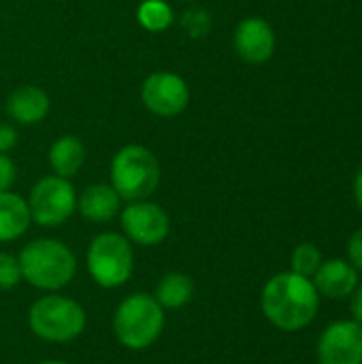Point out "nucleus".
Listing matches in <instances>:
<instances>
[{
    "label": "nucleus",
    "mask_w": 362,
    "mask_h": 364,
    "mask_svg": "<svg viewBox=\"0 0 362 364\" xmlns=\"http://www.w3.org/2000/svg\"><path fill=\"white\" fill-rule=\"evenodd\" d=\"M320 299L309 277L292 271L271 277L260 294L265 318L280 331L294 333L309 326L318 314Z\"/></svg>",
    "instance_id": "1"
},
{
    "label": "nucleus",
    "mask_w": 362,
    "mask_h": 364,
    "mask_svg": "<svg viewBox=\"0 0 362 364\" xmlns=\"http://www.w3.org/2000/svg\"><path fill=\"white\" fill-rule=\"evenodd\" d=\"M17 260L21 282L41 292H60L77 275V258L60 239H34L21 247Z\"/></svg>",
    "instance_id": "2"
},
{
    "label": "nucleus",
    "mask_w": 362,
    "mask_h": 364,
    "mask_svg": "<svg viewBox=\"0 0 362 364\" xmlns=\"http://www.w3.org/2000/svg\"><path fill=\"white\" fill-rule=\"evenodd\" d=\"M164 309L149 292L128 294L113 314L115 339L132 352L151 348L164 331Z\"/></svg>",
    "instance_id": "3"
},
{
    "label": "nucleus",
    "mask_w": 362,
    "mask_h": 364,
    "mask_svg": "<svg viewBox=\"0 0 362 364\" xmlns=\"http://www.w3.org/2000/svg\"><path fill=\"white\" fill-rule=\"evenodd\" d=\"M87 314L70 296L47 292L28 309V328L34 337L47 343H70L83 335Z\"/></svg>",
    "instance_id": "4"
},
{
    "label": "nucleus",
    "mask_w": 362,
    "mask_h": 364,
    "mask_svg": "<svg viewBox=\"0 0 362 364\" xmlns=\"http://www.w3.org/2000/svg\"><path fill=\"white\" fill-rule=\"evenodd\" d=\"M160 162L145 145H124L111 160V186L122 200H145L160 186Z\"/></svg>",
    "instance_id": "5"
},
{
    "label": "nucleus",
    "mask_w": 362,
    "mask_h": 364,
    "mask_svg": "<svg viewBox=\"0 0 362 364\" xmlns=\"http://www.w3.org/2000/svg\"><path fill=\"white\" fill-rule=\"evenodd\" d=\"M87 273L92 282L105 290L122 288L134 271L132 243L119 232H100L92 239L87 254Z\"/></svg>",
    "instance_id": "6"
},
{
    "label": "nucleus",
    "mask_w": 362,
    "mask_h": 364,
    "mask_svg": "<svg viewBox=\"0 0 362 364\" xmlns=\"http://www.w3.org/2000/svg\"><path fill=\"white\" fill-rule=\"evenodd\" d=\"M26 203L34 224L43 228H55L68 222L77 211V192L70 179L47 175L32 186Z\"/></svg>",
    "instance_id": "7"
},
{
    "label": "nucleus",
    "mask_w": 362,
    "mask_h": 364,
    "mask_svg": "<svg viewBox=\"0 0 362 364\" xmlns=\"http://www.w3.org/2000/svg\"><path fill=\"white\" fill-rule=\"evenodd\" d=\"M119 224L124 237L141 247H156L164 243L171 235L169 213L149 198L132 200L119 211Z\"/></svg>",
    "instance_id": "8"
},
{
    "label": "nucleus",
    "mask_w": 362,
    "mask_h": 364,
    "mask_svg": "<svg viewBox=\"0 0 362 364\" xmlns=\"http://www.w3.org/2000/svg\"><path fill=\"white\" fill-rule=\"evenodd\" d=\"M141 100L149 113L158 117H175L190 105V87L177 73L156 70L143 81Z\"/></svg>",
    "instance_id": "9"
},
{
    "label": "nucleus",
    "mask_w": 362,
    "mask_h": 364,
    "mask_svg": "<svg viewBox=\"0 0 362 364\" xmlns=\"http://www.w3.org/2000/svg\"><path fill=\"white\" fill-rule=\"evenodd\" d=\"M320 364H362V326L354 320L331 324L318 341Z\"/></svg>",
    "instance_id": "10"
},
{
    "label": "nucleus",
    "mask_w": 362,
    "mask_h": 364,
    "mask_svg": "<svg viewBox=\"0 0 362 364\" xmlns=\"http://www.w3.org/2000/svg\"><path fill=\"white\" fill-rule=\"evenodd\" d=\"M275 30L262 17H245L237 23L233 45L237 55L247 64H265L275 53Z\"/></svg>",
    "instance_id": "11"
},
{
    "label": "nucleus",
    "mask_w": 362,
    "mask_h": 364,
    "mask_svg": "<svg viewBox=\"0 0 362 364\" xmlns=\"http://www.w3.org/2000/svg\"><path fill=\"white\" fill-rule=\"evenodd\" d=\"M77 211L92 224H107L122 211V198L111 183H92L77 194Z\"/></svg>",
    "instance_id": "12"
},
{
    "label": "nucleus",
    "mask_w": 362,
    "mask_h": 364,
    "mask_svg": "<svg viewBox=\"0 0 362 364\" xmlns=\"http://www.w3.org/2000/svg\"><path fill=\"white\" fill-rule=\"evenodd\" d=\"M312 282L318 294L341 301V299H348L358 288V271L348 260L335 258V260L322 262Z\"/></svg>",
    "instance_id": "13"
},
{
    "label": "nucleus",
    "mask_w": 362,
    "mask_h": 364,
    "mask_svg": "<svg viewBox=\"0 0 362 364\" xmlns=\"http://www.w3.org/2000/svg\"><path fill=\"white\" fill-rule=\"evenodd\" d=\"M51 102L45 90L38 85H19L6 98V113L21 126L41 124L49 115Z\"/></svg>",
    "instance_id": "14"
},
{
    "label": "nucleus",
    "mask_w": 362,
    "mask_h": 364,
    "mask_svg": "<svg viewBox=\"0 0 362 364\" xmlns=\"http://www.w3.org/2000/svg\"><path fill=\"white\" fill-rule=\"evenodd\" d=\"M32 224L26 198L15 192H0V243L17 241Z\"/></svg>",
    "instance_id": "15"
},
{
    "label": "nucleus",
    "mask_w": 362,
    "mask_h": 364,
    "mask_svg": "<svg viewBox=\"0 0 362 364\" xmlns=\"http://www.w3.org/2000/svg\"><path fill=\"white\" fill-rule=\"evenodd\" d=\"M87 160V149L75 134H62L49 147V166L53 175L70 179L75 177Z\"/></svg>",
    "instance_id": "16"
},
{
    "label": "nucleus",
    "mask_w": 362,
    "mask_h": 364,
    "mask_svg": "<svg viewBox=\"0 0 362 364\" xmlns=\"http://www.w3.org/2000/svg\"><path fill=\"white\" fill-rule=\"evenodd\" d=\"M194 296V282L186 273H166L154 290V299L162 309H181Z\"/></svg>",
    "instance_id": "17"
},
{
    "label": "nucleus",
    "mask_w": 362,
    "mask_h": 364,
    "mask_svg": "<svg viewBox=\"0 0 362 364\" xmlns=\"http://www.w3.org/2000/svg\"><path fill=\"white\" fill-rule=\"evenodd\" d=\"M137 21L147 32H164L173 26L175 13L166 0H143L137 6Z\"/></svg>",
    "instance_id": "18"
},
{
    "label": "nucleus",
    "mask_w": 362,
    "mask_h": 364,
    "mask_svg": "<svg viewBox=\"0 0 362 364\" xmlns=\"http://www.w3.org/2000/svg\"><path fill=\"white\" fill-rule=\"evenodd\" d=\"M322 264V254L314 243H301L290 256V271L303 277H314Z\"/></svg>",
    "instance_id": "19"
},
{
    "label": "nucleus",
    "mask_w": 362,
    "mask_h": 364,
    "mask_svg": "<svg viewBox=\"0 0 362 364\" xmlns=\"http://www.w3.org/2000/svg\"><path fill=\"white\" fill-rule=\"evenodd\" d=\"M21 282L19 260L13 254L0 252V292H9Z\"/></svg>",
    "instance_id": "20"
},
{
    "label": "nucleus",
    "mask_w": 362,
    "mask_h": 364,
    "mask_svg": "<svg viewBox=\"0 0 362 364\" xmlns=\"http://www.w3.org/2000/svg\"><path fill=\"white\" fill-rule=\"evenodd\" d=\"M15 177H17L15 162L6 154H0V192H9L15 183Z\"/></svg>",
    "instance_id": "21"
},
{
    "label": "nucleus",
    "mask_w": 362,
    "mask_h": 364,
    "mask_svg": "<svg viewBox=\"0 0 362 364\" xmlns=\"http://www.w3.org/2000/svg\"><path fill=\"white\" fill-rule=\"evenodd\" d=\"M183 23L192 32V36H203L209 30V15L203 11H192V13H186Z\"/></svg>",
    "instance_id": "22"
},
{
    "label": "nucleus",
    "mask_w": 362,
    "mask_h": 364,
    "mask_svg": "<svg viewBox=\"0 0 362 364\" xmlns=\"http://www.w3.org/2000/svg\"><path fill=\"white\" fill-rule=\"evenodd\" d=\"M348 258L356 271H362V228H358L348 241Z\"/></svg>",
    "instance_id": "23"
},
{
    "label": "nucleus",
    "mask_w": 362,
    "mask_h": 364,
    "mask_svg": "<svg viewBox=\"0 0 362 364\" xmlns=\"http://www.w3.org/2000/svg\"><path fill=\"white\" fill-rule=\"evenodd\" d=\"M15 145H17V130L11 124L0 122V154H9Z\"/></svg>",
    "instance_id": "24"
},
{
    "label": "nucleus",
    "mask_w": 362,
    "mask_h": 364,
    "mask_svg": "<svg viewBox=\"0 0 362 364\" xmlns=\"http://www.w3.org/2000/svg\"><path fill=\"white\" fill-rule=\"evenodd\" d=\"M352 316L354 322H358L362 326V286L354 290V299H352Z\"/></svg>",
    "instance_id": "25"
},
{
    "label": "nucleus",
    "mask_w": 362,
    "mask_h": 364,
    "mask_svg": "<svg viewBox=\"0 0 362 364\" xmlns=\"http://www.w3.org/2000/svg\"><path fill=\"white\" fill-rule=\"evenodd\" d=\"M354 198H356V205H358V209H361L362 213V166L358 168L356 179H354Z\"/></svg>",
    "instance_id": "26"
},
{
    "label": "nucleus",
    "mask_w": 362,
    "mask_h": 364,
    "mask_svg": "<svg viewBox=\"0 0 362 364\" xmlns=\"http://www.w3.org/2000/svg\"><path fill=\"white\" fill-rule=\"evenodd\" d=\"M38 364H68V363H64V360H43V363H38Z\"/></svg>",
    "instance_id": "27"
}]
</instances>
